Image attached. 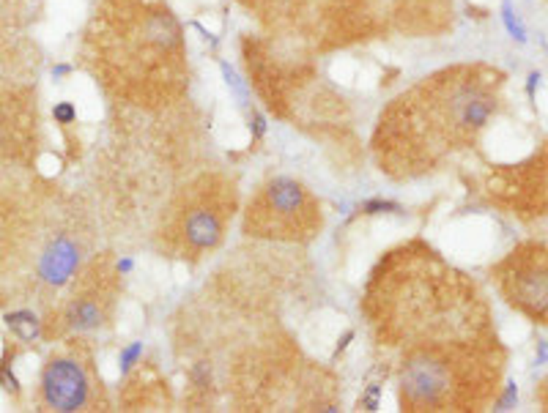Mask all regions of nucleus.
I'll return each instance as SVG.
<instances>
[{
  "instance_id": "nucleus-1",
  "label": "nucleus",
  "mask_w": 548,
  "mask_h": 413,
  "mask_svg": "<svg viewBox=\"0 0 548 413\" xmlns=\"http://www.w3.org/2000/svg\"><path fill=\"white\" fill-rule=\"evenodd\" d=\"M505 74L474 63L423 77L378 112L370 153L389 181H417L471 148L502 107Z\"/></svg>"
},
{
  "instance_id": "nucleus-2",
  "label": "nucleus",
  "mask_w": 548,
  "mask_h": 413,
  "mask_svg": "<svg viewBox=\"0 0 548 413\" xmlns=\"http://www.w3.org/2000/svg\"><path fill=\"white\" fill-rule=\"evenodd\" d=\"M359 312L376 348L398 353L488 337V310L477 285L420 238L378 257L365 282Z\"/></svg>"
},
{
  "instance_id": "nucleus-3",
  "label": "nucleus",
  "mask_w": 548,
  "mask_h": 413,
  "mask_svg": "<svg viewBox=\"0 0 548 413\" xmlns=\"http://www.w3.org/2000/svg\"><path fill=\"white\" fill-rule=\"evenodd\" d=\"M88 69L126 109H168L190 88L187 44L176 14L156 0H105L85 39Z\"/></svg>"
},
{
  "instance_id": "nucleus-4",
  "label": "nucleus",
  "mask_w": 548,
  "mask_h": 413,
  "mask_svg": "<svg viewBox=\"0 0 548 413\" xmlns=\"http://www.w3.org/2000/svg\"><path fill=\"white\" fill-rule=\"evenodd\" d=\"M181 107L184 102L154 112L121 107L115 115L121 142L110 148L105 167L118 170L110 192L123 233L148 227L151 235L168 198L201 170L206 153L203 131Z\"/></svg>"
},
{
  "instance_id": "nucleus-5",
  "label": "nucleus",
  "mask_w": 548,
  "mask_h": 413,
  "mask_svg": "<svg viewBox=\"0 0 548 413\" xmlns=\"http://www.w3.org/2000/svg\"><path fill=\"white\" fill-rule=\"evenodd\" d=\"M502 348L491 337L420 345L398 353L395 392L403 413L480 411L496 400Z\"/></svg>"
},
{
  "instance_id": "nucleus-6",
  "label": "nucleus",
  "mask_w": 548,
  "mask_h": 413,
  "mask_svg": "<svg viewBox=\"0 0 548 413\" xmlns=\"http://www.w3.org/2000/svg\"><path fill=\"white\" fill-rule=\"evenodd\" d=\"M239 203L236 173L227 167H201L162 206L151 227V246L165 260L198 266L225 244Z\"/></svg>"
},
{
  "instance_id": "nucleus-7",
  "label": "nucleus",
  "mask_w": 548,
  "mask_h": 413,
  "mask_svg": "<svg viewBox=\"0 0 548 413\" xmlns=\"http://www.w3.org/2000/svg\"><path fill=\"white\" fill-rule=\"evenodd\" d=\"M324 222V203L305 181L272 176L250 195L241 216V233L252 241L307 246L321 235Z\"/></svg>"
},
{
  "instance_id": "nucleus-8",
  "label": "nucleus",
  "mask_w": 548,
  "mask_h": 413,
  "mask_svg": "<svg viewBox=\"0 0 548 413\" xmlns=\"http://www.w3.org/2000/svg\"><path fill=\"white\" fill-rule=\"evenodd\" d=\"M41 403L50 411H108L110 397L85 339H72L66 350L47 359L39 381Z\"/></svg>"
},
{
  "instance_id": "nucleus-9",
  "label": "nucleus",
  "mask_w": 548,
  "mask_h": 413,
  "mask_svg": "<svg viewBox=\"0 0 548 413\" xmlns=\"http://www.w3.org/2000/svg\"><path fill=\"white\" fill-rule=\"evenodd\" d=\"M123 271L112 260V252L94 255L83 271L74 274V290L55 312V334H91L108 328L121 296Z\"/></svg>"
},
{
  "instance_id": "nucleus-10",
  "label": "nucleus",
  "mask_w": 548,
  "mask_h": 413,
  "mask_svg": "<svg viewBox=\"0 0 548 413\" xmlns=\"http://www.w3.org/2000/svg\"><path fill=\"white\" fill-rule=\"evenodd\" d=\"M499 293L532 323L548 326V252L538 244L516 246L491 268Z\"/></svg>"
},
{
  "instance_id": "nucleus-11",
  "label": "nucleus",
  "mask_w": 548,
  "mask_h": 413,
  "mask_svg": "<svg viewBox=\"0 0 548 413\" xmlns=\"http://www.w3.org/2000/svg\"><path fill=\"white\" fill-rule=\"evenodd\" d=\"M123 405L126 411H156L168 403V378L156 367H140L137 372L123 375Z\"/></svg>"
},
{
  "instance_id": "nucleus-12",
  "label": "nucleus",
  "mask_w": 548,
  "mask_h": 413,
  "mask_svg": "<svg viewBox=\"0 0 548 413\" xmlns=\"http://www.w3.org/2000/svg\"><path fill=\"white\" fill-rule=\"evenodd\" d=\"M6 326L11 328V334H17L22 342H30V339H36L44 328V320H39L36 315L30 310H17V312H8L6 315Z\"/></svg>"
},
{
  "instance_id": "nucleus-13",
  "label": "nucleus",
  "mask_w": 548,
  "mask_h": 413,
  "mask_svg": "<svg viewBox=\"0 0 548 413\" xmlns=\"http://www.w3.org/2000/svg\"><path fill=\"white\" fill-rule=\"evenodd\" d=\"M247 8H255L261 17H280V19H285V17H291V14H302V8H305V0H241Z\"/></svg>"
},
{
  "instance_id": "nucleus-14",
  "label": "nucleus",
  "mask_w": 548,
  "mask_h": 413,
  "mask_svg": "<svg viewBox=\"0 0 548 413\" xmlns=\"http://www.w3.org/2000/svg\"><path fill=\"white\" fill-rule=\"evenodd\" d=\"M502 22H505V28H507V33H510L513 41L527 44V28H524V22H521V17L516 14V8H513L510 0L502 3Z\"/></svg>"
},
{
  "instance_id": "nucleus-15",
  "label": "nucleus",
  "mask_w": 548,
  "mask_h": 413,
  "mask_svg": "<svg viewBox=\"0 0 548 413\" xmlns=\"http://www.w3.org/2000/svg\"><path fill=\"white\" fill-rule=\"evenodd\" d=\"M11 359L14 356H3V361H0V386L6 389V392H11V394H17L19 392V381L14 378V372H11Z\"/></svg>"
},
{
  "instance_id": "nucleus-16",
  "label": "nucleus",
  "mask_w": 548,
  "mask_h": 413,
  "mask_svg": "<svg viewBox=\"0 0 548 413\" xmlns=\"http://www.w3.org/2000/svg\"><path fill=\"white\" fill-rule=\"evenodd\" d=\"M52 118H55V123L69 126V123L77 120V109H74V104L72 102H58L52 107Z\"/></svg>"
},
{
  "instance_id": "nucleus-17",
  "label": "nucleus",
  "mask_w": 548,
  "mask_h": 413,
  "mask_svg": "<svg viewBox=\"0 0 548 413\" xmlns=\"http://www.w3.org/2000/svg\"><path fill=\"white\" fill-rule=\"evenodd\" d=\"M518 400V389H516V383L510 381L507 386H505V394L499 397V400H494V411H510V405Z\"/></svg>"
},
{
  "instance_id": "nucleus-18",
  "label": "nucleus",
  "mask_w": 548,
  "mask_h": 413,
  "mask_svg": "<svg viewBox=\"0 0 548 413\" xmlns=\"http://www.w3.org/2000/svg\"><path fill=\"white\" fill-rule=\"evenodd\" d=\"M398 213L400 206L398 203H389V200H370V203H365L362 206V213H367V216H373V213Z\"/></svg>"
},
{
  "instance_id": "nucleus-19",
  "label": "nucleus",
  "mask_w": 548,
  "mask_h": 413,
  "mask_svg": "<svg viewBox=\"0 0 548 413\" xmlns=\"http://www.w3.org/2000/svg\"><path fill=\"white\" fill-rule=\"evenodd\" d=\"M540 80H543L540 72H532V74L527 77V96H529V99H535V91L540 88Z\"/></svg>"
},
{
  "instance_id": "nucleus-20",
  "label": "nucleus",
  "mask_w": 548,
  "mask_h": 413,
  "mask_svg": "<svg viewBox=\"0 0 548 413\" xmlns=\"http://www.w3.org/2000/svg\"><path fill=\"white\" fill-rule=\"evenodd\" d=\"M69 74H72V66H69V63H55V66H52V77H55V80H63V77H69Z\"/></svg>"
},
{
  "instance_id": "nucleus-21",
  "label": "nucleus",
  "mask_w": 548,
  "mask_h": 413,
  "mask_svg": "<svg viewBox=\"0 0 548 413\" xmlns=\"http://www.w3.org/2000/svg\"><path fill=\"white\" fill-rule=\"evenodd\" d=\"M548 361V342H538V364H546Z\"/></svg>"
}]
</instances>
